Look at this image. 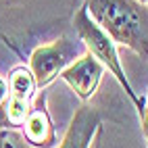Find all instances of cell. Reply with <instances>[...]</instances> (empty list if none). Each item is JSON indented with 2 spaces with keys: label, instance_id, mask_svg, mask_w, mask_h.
<instances>
[{
  "label": "cell",
  "instance_id": "obj_6",
  "mask_svg": "<svg viewBox=\"0 0 148 148\" xmlns=\"http://www.w3.org/2000/svg\"><path fill=\"white\" fill-rule=\"evenodd\" d=\"M102 75H104V67L98 63L90 52H84L82 56H77L71 65H67L58 77L71 88V92L79 98L82 102H90L94 98V94L98 92Z\"/></svg>",
  "mask_w": 148,
  "mask_h": 148
},
{
  "label": "cell",
  "instance_id": "obj_12",
  "mask_svg": "<svg viewBox=\"0 0 148 148\" xmlns=\"http://www.w3.org/2000/svg\"><path fill=\"white\" fill-rule=\"evenodd\" d=\"M140 2H142V4H148V0H140Z\"/></svg>",
  "mask_w": 148,
  "mask_h": 148
},
{
  "label": "cell",
  "instance_id": "obj_3",
  "mask_svg": "<svg viewBox=\"0 0 148 148\" xmlns=\"http://www.w3.org/2000/svg\"><path fill=\"white\" fill-rule=\"evenodd\" d=\"M71 25L75 29L77 38L82 40L86 52H90L96 61L104 67V71H108L117 79V84L123 88L125 96L130 98V102L134 104L138 117H140L142 115V108H144V98L132 88L130 77H127L125 69L121 65V58H119V52H117L115 40L104 32V29H100V27L94 23V19L90 17V13H88L86 2L75 11V15L71 19Z\"/></svg>",
  "mask_w": 148,
  "mask_h": 148
},
{
  "label": "cell",
  "instance_id": "obj_11",
  "mask_svg": "<svg viewBox=\"0 0 148 148\" xmlns=\"http://www.w3.org/2000/svg\"><path fill=\"white\" fill-rule=\"evenodd\" d=\"M6 94H8V82L0 77V108H2V104L6 100Z\"/></svg>",
  "mask_w": 148,
  "mask_h": 148
},
{
  "label": "cell",
  "instance_id": "obj_1",
  "mask_svg": "<svg viewBox=\"0 0 148 148\" xmlns=\"http://www.w3.org/2000/svg\"><path fill=\"white\" fill-rule=\"evenodd\" d=\"M77 0H0V40L21 56L19 40L34 29L73 19Z\"/></svg>",
  "mask_w": 148,
  "mask_h": 148
},
{
  "label": "cell",
  "instance_id": "obj_4",
  "mask_svg": "<svg viewBox=\"0 0 148 148\" xmlns=\"http://www.w3.org/2000/svg\"><path fill=\"white\" fill-rule=\"evenodd\" d=\"M86 52V48L82 44V40H71L67 36H61L56 40L48 42V44H40L36 46L32 54L27 58V67L32 71L38 90H44L48 88L58 75L61 71L71 65L77 56H82Z\"/></svg>",
  "mask_w": 148,
  "mask_h": 148
},
{
  "label": "cell",
  "instance_id": "obj_2",
  "mask_svg": "<svg viewBox=\"0 0 148 148\" xmlns=\"http://www.w3.org/2000/svg\"><path fill=\"white\" fill-rule=\"evenodd\" d=\"M86 6L94 23L117 46L148 58V4L140 0H86Z\"/></svg>",
  "mask_w": 148,
  "mask_h": 148
},
{
  "label": "cell",
  "instance_id": "obj_5",
  "mask_svg": "<svg viewBox=\"0 0 148 148\" xmlns=\"http://www.w3.org/2000/svg\"><path fill=\"white\" fill-rule=\"evenodd\" d=\"M38 86L27 65H17L8 75V94L0 108V127L19 130L36 100Z\"/></svg>",
  "mask_w": 148,
  "mask_h": 148
},
{
  "label": "cell",
  "instance_id": "obj_9",
  "mask_svg": "<svg viewBox=\"0 0 148 148\" xmlns=\"http://www.w3.org/2000/svg\"><path fill=\"white\" fill-rule=\"evenodd\" d=\"M0 148H34L25 142L23 134L13 127H0Z\"/></svg>",
  "mask_w": 148,
  "mask_h": 148
},
{
  "label": "cell",
  "instance_id": "obj_8",
  "mask_svg": "<svg viewBox=\"0 0 148 148\" xmlns=\"http://www.w3.org/2000/svg\"><path fill=\"white\" fill-rule=\"evenodd\" d=\"M102 127V115L96 106L84 102L73 113L56 148H92L94 138Z\"/></svg>",
  "mask_w": 148,
  "mask_h": 148
},
{
  "label": "cell",
  "instance_id": "obj_10",
  "mask_svg": "<svg viewBox=\"0 0 148 148\" xmlns=\"http://www.w3.org/2000/svg\"><path fill=\"white\" fill-rule=\"evenodd\" d=\"M140 127H142V136H144V142L148 148V92L144 98V108H142V115H140Z\"/></svg>",
  "mask_w": 148,
  "mask_h": 148
},
{
  "label": "cell",
  "instance_id": "obj_7",
  "mask_svg": "<svg viewBox=\"0 0 148 148\" xmlns=\"http://www.w3.org/2000/svg\"><path fill=\"white\" fill-rule=\"evenodd\" d=\"M21 134L25 138V142L34 148H56L58 134L50 117V111H48V94L44 90L29 108V113L21 125Z\"/></svg>",
  "mask_w": 148,
  "mask_h": 148
}]
</instances>
